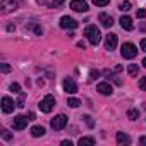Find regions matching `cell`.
Listing matches in <instances>:
<instances>
[{
	"label": "cell",
	"instance_id": "1",
	"mask_svg": "<svg viewBox=\"0 0 146 146\" xmlns=\"http://www.w3.org/2000/svg\"><path fill=\"white\" fill-rule=\"evenodd\" d=\"M84 36L88 38V41L91 43V45H98L100 43V40H102V35H100V29L96 28V26H88L86 29H84Z\"/></svg>",
	"mask_w": 146,
	"mask_h": 146
},
{
	"label": "cell",
	"instance_id": "2",
	"mask_svg": "<svg viewBox=\"0 0 146 146\" xmlns=\"http://www.w3.org/2000/svg\"><path fill=\"white\" fill-rule=\"evenodd\" d=\"M53 107H55V98H53L52 95H46V96L38 103V108H40L43 113H50V112L53 110Z\"/></svg>",
	"mask_w": 146,
	"mask_h": 146
},
{
	"label": "cell",
	"instance_id": "3",
	"mask_svg": "<svg viewBox=\"0 0 146 146\" xmlns=\"http://www.w3.org/2000/svg\"><path fill=\"white\" fill-rule=\"evenodd\" d=\"M120 53L124 58H134L137 55V46L132 45V43H124L122 48H120Z\"/></svg>",
	"mask_w": 146,
	"mask_h": 146
},
{
	"label": "cell",
	"instance_id": "4",
	"mask_svg": "<svg viewBox=\"0 0 146 146\" xmlns=\"http://www.w3.org/2000/svg\"><path fill=\"white\" fill-rule=\"evenodd\" d=\"M50 125L55 129V131H60V129H64L65 125H67V117L65 115H57V117H53L52 120H50Z\"/></svg>",
	"mask_w": 146,
	"mask_h": 146
},
{
	"label": "cell",
	"instance_id": "5",
	"mask_svg": "<svg viewBox=\"0 0 146 146\" xmlns=\"http://www.w3.org/2000/svg\"><path fill=\"white\" fill-rule=\"evenodd\" d=\"M28 117L26 115H17V117H14V120H12V127L16 129V131H23V129H26V125H28Z\"/></svg>",
	"mask_w": 146,
	"mask_h": 146
},
{
	"label": "cell",
	"instance_id": "6",
	"mask_svg": "<svg viewBox=\"0 0 146 146\" xmlns=\"http://www.w3.org/2000/svg\"><path fill=\"white\" fill-rule=\"evenodd\" d=\"M60 28L62 29H76L78 28V21H74L69 16H64V17H60Z\"/></svg>",
	"mask_w": 146,
	"mask_h": 146
},
{
	"label": "cell",
	"instance_id": "7",
	"mask_svg": "<svg viewBox=\"0 0 146 146\" xmlns=\"http://www.w3.org/2000/svg\"><path fill=\"white\" fill-rule=\"evenodd\" d=\"M0 9H2V14H9V12H12V11L17 9V4L14 2V0H2Z\"/></svg>",
	"mask_w": 146,
	"mask_h": 146
},
{
	"label": "cell",
	"instance_id": "8",
	"mask_svg": "<svg viewBox=\"0 0 146 146\" xmlns=\"http://www.w3.org/2000/svg\"><path fill=\"white\" fill-rule=\"evenodd\" d=\"M14 107H17V103H14L12 98H9V96L2 98V110H4V113H11L14 110Z\"/></svg>",
	"mask_w": 146,
	"mask_h": 146
},
{
	"label": "cell",
	"instance_id": "9",
	"mask_svg": "<svg viewBox=\"0 0 146 146\" xmlns=\"http://www.w3.org/2000/svg\"><path fill=\"white\" fill-rule=\"evenodd\" d=\"M70 9L76 11V12H86L88 11V4L84 0H72L70 2Z\"/></svg>",
	"mask_w": 146,
	"mask_h": 146
},
{
	"label": "cell",
	"instance_id": "10",
	"mask_svg": "<svg viewBox=\"0 0 146 146\" xmlns=\"http://www.w3.org/2000/svg\"><path fill=\"white\" fill-rule=\"evenodd\" d=\"M64 90L69 93V95H74V93H78V84L74 83V81H72L70 78H67V79H64Z\"/></svg>",
	"mask_w": 146,
	"mask_h": 146
},
{
	"label": "cell",
	"instance_id": "11",
	"mask_svg": "<svg viewBox=\"0 0 146 146\" xmlns=\"http://www.w3.org/2000/svg\"><path fill=\"white\" fill-rule=\"evenodd\" d=\"M115 46H117V35H113V33L107 35L105 36V48L112 52V50H115Z\"/></svg>",
	"mask_w": 146,
	"mask_h": 146
},
{
	"label": "cell",
	"instance_id": "12",
	"mask_svg": "<svg viewBox=\"0 0 146 146\" xmlns=\"http://www.w3.org/2000/svg\"><path fill=\"white\" fill-rule=\"evenodd\" d=\"M98 19H100V23H102L103 28H112V26H113V19H112V16H108V14H105V12H102V14L98 16Z\"/></svg>",
	"mask_w": 146,
	"mask_h": 146
},
{
	"label": "cell",
	"instance_id": "13",
	"mask_svg": "<svg viewBox=\"0 0 146 146\" xmlns=\"http://www.w3.org/2000/svg\"><path fill=\"white\" fill-rule=\"evenodd\" d=\"M120 26H122V29H125V31H132V29H134L132 19H131L129 16H122V17H120Z\"/></svg>",
	"mask_w": 146,
	"mask_h": 146
},
{
	"label": "cell",
	"instance_id": "14",
	"mask_svg": "<svg viewBox=\"0 0 146 146\" xmlns=\"http://www.w3.org/2000/svg\"><path fill=\"white\" fill-rule=\"evenodd\" d=\"M96 91H100L102 95H105V96H108V95H112V86L108 84V83H100L98 86H96Z\"/></svg>",
	"mask_w": 146,
	"mask_h": 146
},
{
	"label": "cell",
	"instance_id": "15",
	"mask_svg": "<svg viewBox=\"0 0 146 146\" xmlns=\"http://www.w3.org/2000/svg\"><path fill=\"white\" fill-rule=\"evenodd\" d=\"M117 144H131V137L124 132H117Z\"/></svg>",
	"mask_w": 146,
	"mask_h": 146
},
{
	"label": "cell",
	"instance_id": "16",
	"mask_svg": "<svg viewBox=\"0 0 146 146\" xmlns=\"http://www.w3.org/2000/svg\"><path fill=\"white\" fill-rule=\"evenodd\" d=\"M45 132H46V131H45L43 125H35V127H31V134H33V137H41Z\"/></svg>",
	"mask_w": 146,
	"mask_h": 146
},
{
	"label": "cell",
	"instance_id": "17",
	"mask_svg": "<svg viewBox=\"0 0 146 146\" xmlns=\"http://www.w3.org/2000/svg\"><path fill=\"white\" fill-rule=\"evenodd\" d=\"M127 117H129L131 120H137V119H139V110H137V108H129V110H127Z\"/></svg>",
	"mask_w": 146,
	"mask_h": 146
},
{
	"label": "cell",
	"instance_id": "18",
	"mask_svg": "<svg viewBox=\"0 0 146 146\" xmlns=\"http://www.w3.org/2000/svg\"><path fill=\"white\" fill-rule=\"evenodd\" d=\"M93 144H95L93 137H81L79 139V146H93Z\"/></svg>",
	"mask_w": 146,
	"mask_h": 146
},
{
	"label": "cell",
	"instance_id": "19",
	"mask_svg": "<svg viewBox=\"0 0 146 146\" xmlns=\"http://www.w3.org/2000/svg\"><path fill=\"white\" fill-rule=\"evenodd\" d=\"M103 74H105L108 79H113V83H115V84H122V81H120V79H117V78L113 76V72H112V70H103Z\"/></svg>",
	"mask_w": 146,
	"mask_h": 146
},
{
	"label": "cell",
	"instance_id": "20",
	"mask_svg": "<svg viewBox=\"0 0 146 146\" xmlns=\"http://www.w3.org/2000/svg\"><path fill=\"white\" fill-rule=\"evenodd\" d=\"M67 105H69L70 108H78V107L81 105V102H79L78 98H69V100H67Z\"/></svg>",
	"mask_w": 146,
	"mask_h": 146
},
{
	"label": "cell",
	"instance_id": "21",
	"mask_svg": "<svg viewBox=\"0 0 146 146\" xmlns=\"http://www.w3.org/2000/svg\"><path fill=\"white\" fill-rule=\"evenodd\" d=\"M127 72H129V76H131V78L137 76V65H136V64H131V65L127 67Z\"/></svg>",
	"mask_w": 146,
	"mask_h": 146
},
{
	"label": "cell",
	"instance_id": "22",
	"mask_svg": "<svg viewBox=\"0 0 146 146\" xmlns=\"http://www.w3.org/2000/svg\"><path fill=\"white\" fill-rule=\"evenodd\" d=\"M93 4H95L96 7H105V5L110 4V0H93Z\"/></svg>",
	"mask_w": 146,
	"mask_h": 146
},
{
	"label": "cell",
	"instance_id": "23",
	"mask_svg": "<svg viewBox=\"0 0 146 146\" xmlns=\"http://www.w3.org/2000/svg\"><path fill=\"white\" fill-rule=\"evenodd\" d=\"M119 9H120V11H124V12H125V11H129V9H131V2H129V0H124V2L119 5Z\"/></svg>",
	"mask_w": 146,
	"mask_h": 146
},
{
	"label": "cell",
	"instance_id": "24",
	"mask_svg": "<svg viewBox=\"0 0 146 146\" xmlns=\"http://www.w3.org/2000/svg\"><path fill=\"white\" fill-rule=\"evenodd\" d=\"M2 137H4L5 141H11V139H12V134H11L7 129H2Z\"/></svg>",
	"mask_w": 146,
	"mask_h": 146
},
{
	"label": "cell",
	"instance_id": "25",
	"mask_svg": "<svg viewBox=\"0 0 146 146\" xmlns=\"http://www.w3.org/2000/svg\"><path fill=\"white\" fill-rule=\"evenodd\" d=\"M136 16H137L139 19H144V17H146V9H137Z\"/></svg>",
	"mask_w": 146,
	"mask_h": 146
},
{
	"label": "cell",
	"instance_id": "26",
	"mask_svg": "<svg viewBox=\"0 0 146 146\" xmlns=\"http://www.w3.org/2000/svg\"><path fill=\"white\" fill-rule=\"evenodd\" d=\"M11 91H14V93H19V91H21V86H19L17 83H12V84H11Z\"/></svg>",
	"mask_w": 146,
	"mask_h": 146
},
{
	"label": "cell",
	"instance_id": "27",
	"mask_svg": "<svg viewBox=\"0 0 146 146\" xmlns=\"http://www.w3.org/2000/svg\"><path fill=\"white\" fill-rule=\"evenodd\" d=\"M139 88H141L143 91H146V78H141V79H139Z\"/></svg>",
	"mask_w": 146,
	"mask_h": 146
},
{
	"label": "cell",
	"instance_id": "28",
	"mask_svg": "<svg viewBox=\"0 0 146 146\" xmlns=\"http://www.w3.org/2000/svg\"><path fill=\"white\" fill-rule=\"evenodd\" d=\"M24 98H26V95H24V93H21L19 102H17V107H24Z\"/></svg>",
	"mask_w": 146,
	"mask_h": 146
},
{
	"label": "cell",
	"instance_id": "29",
	"mask_svg": "<svg viewBox=\"0 0 146 146\" xmlns=\"http://www.w3.org/2000/svg\"><path fill=\"white\" fill-rule=\"evenodd\" d=\"M83 119H84V120H86V124H88V125H90V127H93V120H91V117H90V115H84V117H83Z\"/></svg>",
	"mask_w": 146,
	"mask_h": 146
},
{
	"label": "cell",
	"instance_id": "30",
	"mask_svg": "<svg viewBox=\"0 0 146 146\" xmlns=\"http://www.w3.org/2000/svg\"><path fill=\"white\" fill-rule=\"evenodd\" d=\"M62 2H64V0H53V2L50 4V7H52V9H53V7H58V5H60Z\"/></svg>",
	"mask_w": 146,
	"mask_h": 146
},
{
	"label": "cell",
	"instance_id": "31",
	"mask_svg": "<svg viewBox=\"0 0 146 146\" xmlns=\"http://www.w3.org/2000/svg\"><path fill=\"white\" fill-rule=\"evenodd\" d=\"M0 67H2V72H9V70H11V67H9L7 64H2Z\"/></svg>",
	"mask_w": 146,
	"mask_h": 146
},
{
	"label": "cell",
	"instance_id": "32",
	"mask_svg": "<svg viewBox=\"0 0 146 146\" xmlns=\"http://www.w3.org/2000/svg\"><path fill=\"white\" fill-rule=\"evenodd\" d=\"M141 50H143V52H146V38H143V40H141Z\"/></svg>",
	"mask_w": 146,
	"mask_h": 146
},
{
	"label": "cell",
	"instance_id": "33",
	"mask_svg": "<svg viewBox=\"0 0 146 146\" xmlns=\"http://www.w3.org/2000/svg\"><path fill=\"white\" fill-rule=\"evenodd\" d=\"M98 76H100L98 70H91V79H95V78H98Z\"/></svg>",
	"mask_w": 146,
	"mask_h": 146
},
{
	"label": "cell",
	"instance_id": "34",
	"mask_svg": "<svg viewBox=\"0 0 146 146\" xmlns=\"http://www.w3.org/2000/svg\"><path fill=\"white\" fill-rule=\"evenodd\" d=\"M62 146H72V143H70V141H67V139H65V141H62Z\"/></svg>",
	"mask_w": 146,
	"mask_h": 146
},
{
	"label": "cell",
	"instance_id": "35",
	"mask_svg": "<svg viewBox=\"0 0 146 146\" xmlns=\"http://www.w3.org/2000/svg\"><path fill=\"white\" fill-rule=\"evenodd\" d=\"M139 143H141V144H146V136H141V137H139Z\"/></svg>",
	"mask_w": 146,
	"mask_h": 146
},
{
	"label": "cell",
	"instance_id": "36",
	"mask_svg": "<svg viewBox=\"0 0 146 146\" xmlns=\"http://www.w3.org/2000/svg\"><path fill=\"white\" fill-rule=\"evenodd\" d=\"M78 46H79V48H83V50H84V46H86V43H84V41H79V43H78Z\"/></svg>",
	"mask_w": 146,
	"mask_h": 146
},
{
	"label": "cell",
	"instance_id": "37",
	"mask_svg": "<svg viewBox=\"0 0 146 146\" xmlns=\"http://www.w3.org/2000/svg\"><path fill=\"white\" fill-rule=\"evenodd\" d=\"M28 117H29V120H35V113H33V112H29Z\"/></svg>",
	"mask_w": 146,
	"mask_h": 146
},
{
	"label": "cell",
	"instance_id": "38",
	"mask_svg": "<svg viewBox=\"0 0 146 146\" xmlns=\"http://www.w3.org/2000/svg\"><path fill=\"white\" fill-rule=\"evenodd\" d=\"M143 65H144V67H146V58H143Z\"/></svg>",
	"mask_w": 146,
	"mask_h": 146
},
{
	"label": "cell",
	"instance_id": "39",
	"mask_svg": "<svg viewBox=\"0 0 146 146\" xmlns=\"http://www.w3.org/2000/svg\"><path fill=\"white\" fill-rule=\"evenodd\" d=\"M144 110H146V103H144Z\"/></svg>",
	"mask_w": 146,
	"mask_h": 146
},
{
	"label": "cell",
	"instance_id": "40",
	"mask_svg": "<svg viewBox=\"0 0 146 146\" xmlns=\"http://www.w3.org/2000/svg\"><path fill=\"white\" fill-rule=\"evenodd\" d=\"M40 2H41V0H40Z\"/></svg>",
	"mask_w": 146,
	"mask_h": 146
}]
</instances>
